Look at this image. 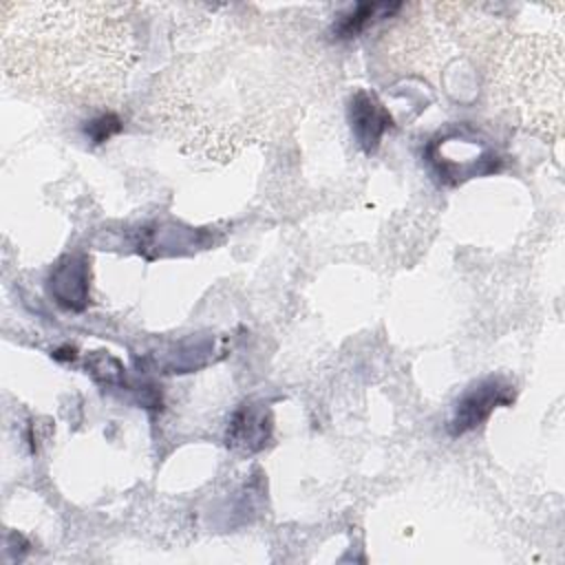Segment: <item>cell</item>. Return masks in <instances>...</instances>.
<instances>
[{
    "label": "cell",
    "instance_id": "3957f363",
    "mask_svg": "<svg viewBox=\"0 0 565 565\" xmlns=\"http://www.w3.org/2000/svg\"><path fill=\"white\" fill-rule=\"evenodd\" d=\"M501 388L497 384L492 386H483L472 391L457 408V419H455V433H463L472 426H477L483 417H488V413L494 408V404L499 402Z\"/></svg>",
    "mask_w": 565,
    "mask_h": 565
},
{
    "label": "cell",
    "instance_id": "277c9868",
    "mask_svg": "<svg viewBox=\"0 0 565 565\" xmlns=\"http://www.w3.org/2000/svg\"><path fill=\"white\" fill-rule=\"evenodd\" d=\"M265 422L252 413H245L232 424V444H245L247 450L254 448V444L260 446L265 435Z\"/></svg>",
    "mask_w": 565,
    "mask_h": 565
},
{
    "label": "cell",
    "instance_id": "6da1fadb",
    "mask_svg": "<svg viewBox=\"0 0 565 565\" xmlns=\"http://www.w3.org/2000/svg\"><path fill=\"white\" fill-rule=\"evenodd\" d=\"M130 9L117 2H2L4 77L60 104L115 99L139 57Z\"/></svg>",
    "mask_w": 565,
    "mask_h": 565
},
{
    "label": "cell",
    "instance_id": "7a4b0ae2",
    "mask_svg": "<svg viewBox=\"0 0 565 565\" xmlns=\"http://www.w3.org/2000/svg\"><path fill=\"white\" fill-rule=\"evenodd\" d=\"M492 102L525 130L561 135L563 38L561 33H512L492 53Z\"/></svg>",
    "mask_w": 565,
    "mask_h": 565
}]
</instances>
